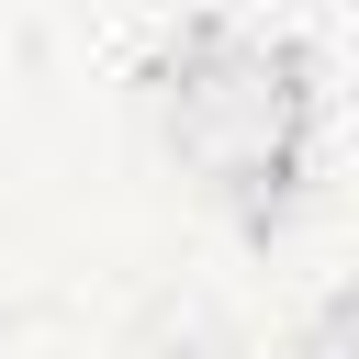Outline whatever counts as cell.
I'll list each match as a JSON object with an SVG mask.
<instances>
[{"label": "cell", "instance_id": "obj_2", "mask_svg": "<svg viewBox=\"0 0 359 359\" xmlns=\"http://www.w3.org/2000/svg\"><path fill=\"white\" fill-rule=\"evenodd\" d=\"M292 359H359V280H348V292H325V303H314V325H303V337H292Z\"/></svg>", "mask_w": 359, "mask_h": 359}, {"label": "cell", "instance_id": "obj_1", "mask_svg": "<svg viewBox=\"0 0 359 359\" xmlns=\"http://www.w3.org/2000/svg\"><path fill=\"white\" fill-rule=\"evenodd\" d=\"M157 123L191 191L224 213H280L314 168V67L269 22H191L157 67Z\"/></svg>", "mask_w": 359, "mask_h": 359}]
</instances>
